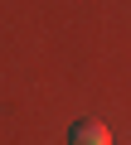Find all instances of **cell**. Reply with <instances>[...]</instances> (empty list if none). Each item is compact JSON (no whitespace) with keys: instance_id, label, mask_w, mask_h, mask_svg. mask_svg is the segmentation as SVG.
Here are the masks:
<instances>
[{"instance_id":"cell-1","label":"cell","mask_w":131,"mask_h":145,"mask_svg":"<svg viewBox=\"0 0 131 145\" xmlns=\"http://www.w3.org/2000/svg\"><path fill=\"white\" fill-rule=\"evenodd\" d=\"M68 145H112V131L97 116H78L73 131H68Z\"/></svg>"}]
</instances>
